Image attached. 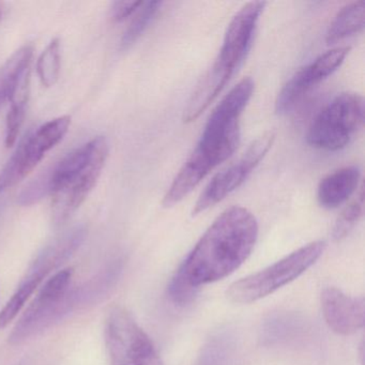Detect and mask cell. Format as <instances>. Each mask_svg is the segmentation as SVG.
<instances>
[{"mask_svg": "<svg viewBox=\"0 0 365 365\" xmlns=\"http://www.w3.org/2000/svg\"><path fill=\"white\" fill-rule=\"evenodd\" d=\"M363 212H364V193H363V187H361L358 196L341 211L335 222L332 230L334 241H341L346 238L360 221L361 217H363Z\"/></svg>", "mask_w": 365, "mask_h": 365, "instance_id": "19", "label": "cell"}, {"mask_svg": "<svg viewBox=\"0 0 365 365\" xmlns=\"http://www.w3.org/2000/svg\"><path fill=\"white\" fill-rule=\"evenodd\" d=\"M364 110L362 96L354 93L336 96L312 121L307 144L326 151L345 148L362 129Z\"/></svg>", "mask_w": 365, "mask_h": 365, "instance_id": "6", "label": "cell"}, {"mask_svg": "<svg viewBox=\"0 0 365 365\" xmlns=\"http://www.w3.org/2000/svg\"><path fill=\"white\" fill-rule=\"evenodd\" d=\"M161 1H143L140 9L134 14L129 27L123 34L120 46L123 50L131 48L155 20L161 8Z\"/></svg>", "mask_w": 365, "mask_h": 365, "instance_id": "18", "label": "cell"}, {"mask_svg": "<svg viewBox=\"0 0 365 365\" xmlns=\"http://www.w3.org/2000/svg\"><path fill=\"white\" fill-rule=\"evenodd\" d=\"M264 6V1L247 3L230 21L219 56L190 100L183 117L185 123L195 121L217 99L242 65L253 44Z\"/></svg>", "mask_w": 365, "mask_h": 365, "instance_id": "4", "label": "cell"}, {"mask_svg": "<svg viewBox=\"0 0 365 365\" xmlns=\"http://www.w3.org/2000/svg\"><path fill=\"white\" fill-rule=\"evenodd\" d=\"M86 235L85 226H76L54 239L40 251L27 269L14 296L0 312V328H6L12 320L16 319L27 300L48 274L58 270L80 249Z\"/></svg>", "mask_w": 365, "mask_h": 365, "instance_id": "7", "label": "cell"}, {"mask_svg": "<svg viewBox=\"0 0 365 365\" xmlns=\"http://www.w3.org/2000/svg\"><path fill=\"white\" fill-rule=\"evenodd\" d=\"M324 249V241H315L300 247L275 264L235 282L228 288V299L239 304H249L273 294L313 266Z\"/></svg>", "mask_w": 365, "mask_h": 365, "instance_id": "5", "label": "cell"}, {"mask_svg": "<svg viewBox=\"0 0 365 365\" xmlns=\"http://www.w3.org/2000/svg\"><path fill=\"white\" fill-rule=\"evenodd\" d=\"M274 140V132H266L256 138L236 162L217 173L200 194L192 215H197L208 210L242 185L266 157Z\"/></svg>", "mask_w": 365, "mask_h": 365, "instance_id": "11", "label": "cell"}, {"mask_svg": "<svg viewBox=\"0 0 365 365\" xmlns=\"http://www.w3.org/2000/svg\"><path fill=\"white\" fill-rule=\"evenodd\" d=\"M95 305L86 282L71 286L59 298L38 294L9 335L11 345H20L65 320L76 309Z\"/></svg>", "mask_w": 365, "mask_h": 365, "instance_id": "9", "label": "cell"}, {"mask_svg": "<svg viewBox=\"0 0 365 365\" xmlns=\"http://www.w3.org/2000/svg\"><path fill=\"white\" fill-rule=\"evenodd\" d=\"M71 125L69 116L59 117L44 123L29 135L10 158L0 172V194L24 180L67 134Z\"/></svg>", "mask_w": 365, "mask_h": 365, "instance_id": "10", "label": "cell"}, {"mask_svg": "<svg viewBox=\"0 0 365 365\" xmlns=\"http://www.w3.org/2000/svg\"><path fill=\"white\" fill-rule=\"evenodd\" d=\"M348 46H339L324 53L309 65L296 72L284 85L275 101V112L288 114L316 85L332 76L345 61L349 53Z\"/></svg>", "mask_w": 365, "mask_h": 365, "instance_id": "12", "label": "cell"}, {"mask_svg": "<svg viewBox=\"0 0 365 365\" xmlns=\"http://www.w3.org/2000/svg\"><path fill=\"white\" fill-rule=\"evenodd\" d=\"M108 155V140L98 136L63 158L46 180L38 182L43 193L52 195L55 225H63L82 206L97 185Z\"/></svg>", "mask_w": 365, "mask_h": 365, "instance_id": "3", "label": "cell"}, {"mask_svg": "<svg viewBox=\"0 0 365 365\" xmlns=\"http://www.w3.org/2000/svg\"><path fill=\"white\" fill-rule=\"evenodd\" d=\"M322 309L329 328L337 334H354L364 326L362 297L348 296L337 288L328 287L322 292Z\"/></svg>", "mask_w": 365, "mask_h": 365, "instance_id": "13", "label": "cell"}, {"mask_svg": "<svg viewBox=\"0 0 365 365\" xmlns=\"http://www.w3.org/2000/svg\"><path fill=\"white\" fill-rule=\"evenodd\" d=\"M61 59V43L54 39L38 59L37 71L43 86H53L58 80Z\"/></svg>", "mask_w": 365, "mask_h": 365, "instance_id": "20", "label": "cell"}, {"mask_svg": "<svg viewBox=\"0 0 365 365\" xmlns=\"http://www.w3.org/2000/svg\"><path fill=\"white\" fill-rule=\"evenodd\" d=\"M143 1H116L112 7V18L115 22H121L134 16Z\"/></svg>", "mask_w": 365, "mask_h": 365, "instance_id": "22", "label": "cell"}, {"mask_svg": "<svg viewBox=\"0 0 365 365\" xmlns=\"http://www.w3.org/2000/svg\"><path fill=\"white\" fill-rule=\"evenodd\" d=\"M360 176V168L351 165L339 168L324 177L317 190L320 206L334 209L343 205L356 191Z\"/></svg>", "mask_w": 365, "mask_h": 365, "instance_id": "14", "label": "cell"}, {"mask_svg": "<svg viewBox=\"0 0 365 365\" xmlns=\"http://www.w3.org/2000/svg\"><path fill=\"white\" fill-rule=\"evenodd\" d=\"M29 84H31V72L27 70L21 78L10 99L9 113L7 115V125H6V147L10 148L16 144L20 133L21 127L24 123L26 113L27 102L29 98Z\"/></svg>", "mask_w": 365, "mask_h": 365, "instance_id": "17", "label": "cell"}, {"mask_svg": "<svg viewBox=\"0 0 365 365\" xmlns=\"http://www.w3.org/2000/svg\"><path fill=\"white\" fill-rule=\"evenodd\" d=\"M365 3L363 0L346 5L337 12L326 35L328 46L343 41L364 29Z\"/></svg>", "mask_w": 365, "mask_h": 365, "instance_id": "15", "label": "cell"}, {"mask_svg": "<svg viewBox=\"0 0 365 365\" xmlns=\"http://www.w3.org/2000/svg\"><path fill=\"white\" fill-rule=\"evenodd\" d=\"M33 54V46H23L0 67V108L10 101L21 78L29 70Z\"/></svg>", "mask_w": 365, "mask_h": 365, "instance_id": "16", "label": "cell"}, {"mask_svg": "<svg viewBox=\"0 0 365 365\" xmlns=\"http://www.w3.org/2000/svg\"><path fill=\"white\" fill-rule=\"evenodd\" d=\"M257 237L253 213L243 207L228 208L209 226L176 272L197 289L220 281L247 259Z\"/></svg>", "mask_w": 365, "mask_h": 365, "instance_id": "2", "label": "cell"}, {"mask_svg": "<svg viewBox=\"0 0 365 365\" xmlns=\"http://www.w3.org/2000/svg\"><path fill=\"white\" fill-rule=\"evenodd\" d=\"M253 91V80L243 78L217 104L205 125L200 142L164 195L163 207L170 208L185 200L235 153L240 142V116Z\"/></svg>", "mask_w": 365, "mask_h": 365, "instance_id": "1", "label": "cell"}, {"mask_svg": "<svg viewBox=\"0 0 365 365\" xmlns=\"http://www.w3.org/2000/svg\"><path fill=\"white\" fill-rule=\"evenodd\" d=\"M197 288L190 285L178 273H175L168 288V297L174 304L178 307H185L193 302L197 294Z\"/></svg>", "mask_w": 365, "mask_h": 365, "instance_id": "21", "label": "cell"}, {"mask_svg": "<svg viewBox=\"0 0 365 365\" xmlns=\"http://www.w3.org/2000/svg\"><path fill=\"white\" fill-rule=\"evenodd\" d=\"M104 341L110 365H164L150 337L123 307L108 314Z\"/></svg>", "mask_w": 365, "mask_h": 365, "instance_id": "8", "label": "cell"}]
</instances>
